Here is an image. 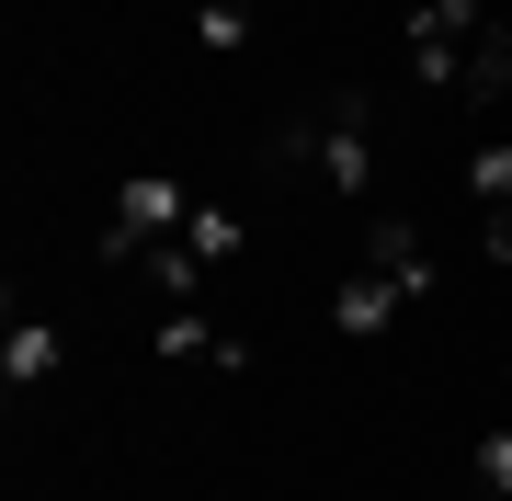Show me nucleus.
I'll return each instance as SVG.
<instances>
[{
	"instance_id": "nucleus-10",
	"label": "nucleus",
	"mask_w": 512,
	"mask_h": 501,
	"mask_svg": "<svg viewBox=\"0 0 512 501\" xmlns=\"http://www.w3.org/2000/svg\"><path fill=\"white\" fill-rule=\"evenodd\" d=\"M183 240H194L205 262H228V251H239V205H194V228H183Z\"/></svg>"
},
{
	"instance_id": "nucleus-3",
	"label": "nucleus",
	"mask_w": 512,
	"mask_h": 501,
	"mask_svg": "<svg viewBox=\"0 0 512 501\" xmlns=\"http://www.w3.org/2000/svg\"><path fill=\"white\" fill-rule=\"evenodd\" d=\"M194 228V194L171 183V171H137L126 194H114V217H103V251H114V274H137L160 240H183Z\"/></svg>"
},
{
	"instance_id": "nucleus-1",
	"label": "nucleus",
	"mask_w": 512,
	"mask_h": 501,
	"mask_svg": "<svg viewBox=\"0 0 512 501\" xmlns=\"http://www.w3.org/2000/svg\"><path fill=\"white\" fill-rule=\"evenodd\" d=\"M399 57L421 92H467V103H501L512 92V23L478 12V0H421L399 23Z\"/></svg>"
},
{
	"instance_id": "nucleus-8",
	"label": "nucleus",
	"mask_w": 512,
	"mask_h": 501,
	"mask_svg": "<svg viewBox=\"0 0 512 501\" xmlns=\"http://www.w3.org/2000/svg\"><path fill=\"white\" fill-rule=\"evenodd\" d=\"M251 23H262V0H194V35H205V57H239V46H251Z\"/></svg>"
},
{
	"instance_id": "nucleus-13",
	"label": "nucleus",
	"mask_w": 512,
	"mask_h": 501,
	"mask_svg": "<svg viewBox=\"0 0 512 501\" xmlns=\"http://www.w3.org/2000/svg\"><path fill=\"white\" fill-rule=\"evenodd\" d=\"M501 376H512V353H501Z\"/></svg>"
},
{
	"instance_id": "nucleus-7",
	"label": "nucleus",
	"mask_w": 512,
	"mask_h": 501,
	"mask_svg": "<svg viewBox=\"0 0 512 501\" xmlns=\"http://www.w3.org/2000/svg\"><path fill=\"white\" fill-rule=\"evenodd\" d=\"M0 376H12V388H46V376H57V331H46V319H12V342H0Z\"/></svg>"
},
{
	"instance_id": "nucleus-5",
	"label": "nucleus",
	"mask_w": 512,
	"mask_h": 501,
	"mask_svg": "<svg viewBox=\"0 0 512 501\" xmlns=\"http://www.w3.org/2000/svg\"><path fill=\"white\" fill-rule=\"evenodd\" d=\"M365 262H376V274H399L410 308H433V251H421L410 217H376V228H365Z\"/></svg>"
},
{
	"instance_id": "nucleus-4",
	"label": "nucleus",
	"mask_w": 512,
	"mask_h": 501,
	"mask_svg": "<svg viewBox=\"0 0 512 501\" xmlns=\"http://www.w3.org/2000/svg\"><path fill=\"white\" fill-rule=\"evenodd\" d=\"M399 308H410V297H399V274H376V262L353 251V274H342V297H330V319H342L353 342H376V331H387Z\"/></svg>"
},
{
	"instance_id": "nucleus-9",
	"label": "nucleus",
	"mask_w": 512,
	"mask_h": 501,
	"mask_svg": "<svg viewBox=\"0 0 512 501\" xmlns=\"http://www.w3.org/2000/svg\"><path fill=\"white\" fill-rule=\"evenodd\" d=\"M467 205L512 217V149H501V137H478V160H467Z\"/></svg>"
},
{
	"instance_id": "nucleus-11",
	"label": "nucleus",
	"mask_w": 512,
	"mask_h": 501,
	"mask_svg": "<svg viewBox=\"0 0 512 501\" xmlns=\"http://www.w3.org/2000/svg\"><path fill=\"white\" fill-rule=\"evenodd\" d=\"M478 490H501V501H512V422H501V433H478Z\"/></svg>"
},
{
	"instance_id": "nucleus-6",
	"label": "nucleus",
	"mask_w": 512,
	"mask_h": 501,
	"mask_svg": "<svg viewBox=\"0 0 512 501\" xmlns=\"http://www.w3.org/2000/svg\"><path fill=\"white\" fill-rule=\"evenodd\" d=\"M148 353H160V365H217V353H228V331H205L194 308H160V331H148Z\"/></svg>"
},
{
	"instance_id": "nucleus-2",
	"label": "nucleus",
	"mask_w": 512,
	"mask_h": 501,
	"mask_svg": "<svg viewBox=\"0 0 512 501\" xmlns=\"http://www.w3.org/2000/svg\"><path fill=\"white\" fill-rule=\"evenodd\" d=\"M296 160H308L330 194H365V183H376V103L342 92L330 126H285V171H296Z\"/></svg>"
},
{
	"instance_id": "nucleus-12",
	"label": "nucleus",
	"mask_w": 512,
	"mask_h": 501,
	"mask_svg": "<svg viewBox=\"0 0 512 501\" xmlns=\"http://www.w3.org/2000/svg\"><path fill=\"white\" fill-rule=\"evenodd\" d=\"M478 501H501V490H478Z\"/></svg>"
}]
</instances>
